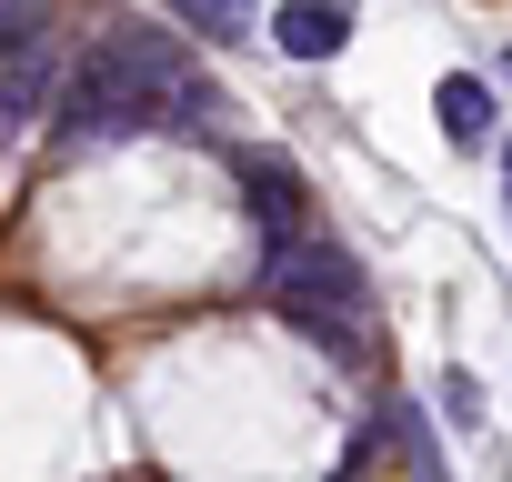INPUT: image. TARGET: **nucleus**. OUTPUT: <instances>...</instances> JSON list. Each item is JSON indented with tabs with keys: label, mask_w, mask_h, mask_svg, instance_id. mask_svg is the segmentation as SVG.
I'll return each mask as SVG.
<instances>
[{
	"label": "nucleus",
	"mask_w": 512,
	"mask_h": 482,
	"mask_svg": "<svg viewBox=\"0 0 512 482\" xmlns=\"http://www.w3.org/2000/svg\"><path fill=\"white\" fill-rule=\"evenodd\" d=\"M211 81L161 41V31H101L91 61L71 71V121L81 131H151V121H201Z\"/></svg>",
	"instance_id": "obj_1"
},
{
	"label": "nucleus",
	"mask_w": 512,
	"mask_h": 482,
	"mask_svg": "<svg viewBox=\"0 0 512 482\" xmlns=\"http://www.w3.org/2000/svg\"><path fill=\"white\" fill-rule=\"evenodd\" d=\"M262 292L322 342V352H362V332H352V302H362V282H352V262L332 252V241H312V231H292V241H272L262 252Z\"/></svg>",
	"instance_id": "obj_2"
},
{
	"label": "nucleus",
	"mask_w": 512,
	"mask_h": 482,
	"mask_svg": "<svg viewBox=\"0 0 512 482\" xmlns=\"http://www.w3.org/2000/svg\"><path fill=\"white\" fill-rule=\"evenodd\" d=\"M272 41H282L292 61H332V51L352 41V11H342V0H282V11H272Z\"/></svg>",
	"instance_id": "obj_3"
},
{
	"label": "nucleus",
	"mask_w": 512,
	"mask_h": 482,
	"mask_svg": "<svg viewBox=\"0 0 512 482\" xmlns=\"http://www.w3.org/2000/svg\"><path fill=\"white\" fill-rule=\"evenodd\" d=\"M241 201H251V221H262V252H272V241H292V231H302V181H292V171H282L272 151L251 161V171H241Z\"/></svg>",
	"instance_id": "obj_4"
},
{
	"label": "nucleus",
	"mask_w": 512,
	"mask_h": 482,
	"mask_svg": "<svg viewBox=\"0 0 512 482\" xmlns=\"http://www.w3.org/2000/svg\"><path fill=\"white\" fill-rule=\"evenodd\" d=\"M41 111H51V61H41V51H11V61H0V121L21 131V121H41Z\"/></svg>",
	"instance_id": "obj_5"
},
{
	"label": "nucleus",
	"mask_w": 512,
	"mask_h": 482,
	"mask_svg": "<svg viewBox=\"0 0 512 482\" xmlns=\"http://www.w3.org/2000/svg\"><path fill=\"white\" fill-rule=\"evenodd\" d=\"M171 21H191L201 41H251L262 31V0H171Z\"/></svg>",
	"instance_id": "obj_6"
},
{
	"label": "nucleus",
	"mask_w": 512,
	"mask_h": 482,
	"mask_svg": "<svg viewBox=\"0 0 512 482\" xmlns=\"http://www.w3.org/2000/svg\"><path fill=\"white\" fill-rule=\"evenodd\" d=\"M442 131H452V141H482V131H492V91H482L472 71L442 81Z\"/></svg>",
	"instance_id": "obj_7"
},
{
	"label": "nucleus",
	"mask_w": 512,
	"mask_h": 482,
	"mask_svg": "<svg viewBox=\"0 0 512 482\" xmlns=\"http://www.w3.org/2000/svg\"><path fill=\"white\" fill-rule=\"evenodd\" d=\"M31 31H41V11H31V0H0V61H11V51H31Z\"/></svg>",
	"instance_id": "obj_8"
},
{
	"label": "nucleus",
	"mask_w": 512,
	"mask_h": 482,
	"mask_svg": "<svg viewBox=\"0 0 512 482\" xmlns=\"http://www.w3.org/2000/svg\"><path fill=\"white\" fill-rule=\"evenodd\" d=\"M502 211H512V141H502Z\"/></svg>",
	"instance_id": "obj_9"
},
{
	"label": "nucleus",
	"mask_w": 512,
	"mask_h": 482,
	"mask_svg": "<svg viewBox=\"0 0 512 482\" xmlns=\"http://www.w3.org/2000/svg\"><path fill=\"white\" fill-rule=\"evenodd\" d=\"M342 482H372V472H342Z\"/></svg>",
	"instance_id": "obj_10"
},
{
	"label": "nucleus",
	"mask_w": 512,
	"mask_h": 482,
	"mask_svg": "<svg viewBox=\"0 0 512 482\" xmlns=\"http://www.w3.org/2000/svg\"><path fill=\"white\" fill-rule=\"evenodd\" d=\"M502 71H512V51H502Z\"/></svg>",
	"instance_id": "obj_11"
}]
</instances>
